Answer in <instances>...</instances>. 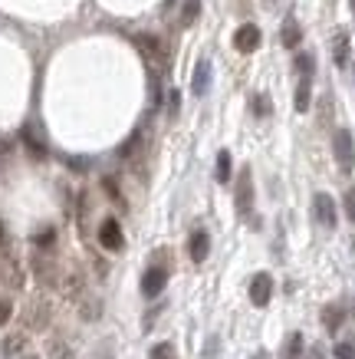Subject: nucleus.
I'll return each instance as SVG.
<instances>
[{
    "instance_id": "nucleus-1",
    "label": "nucleus",
    "mask_w": 355,
    "mask_h": 359,
    "mask_svg": "<svg viewBox=\"0 0 355 359\" xmlns=\"http://www.w3.org/2000/svg\"><path fill=\"white\" fill-rule=\"evenodd\" d=\"M33 277L43 287H56L60 283V264H56L53 250H43V248L33 250Z\"/></svg>"
},
{
    "instance_id": "nucleus-2",
    "label": "nucleus",
    "mask_w": 355,
    "mask_h": 359,
    "mask_svg": "<svg viewBox=\"0 0 355 359\" xmlns=\"http://www.w3.org/2000/svg\"><path fill=\"white\" fill-rule=\"evenodd\" d=\"M135 46H139L141 56H145L155 69H168V46H165V40L151 36V33H139V36H135Z\"/></svg>"
},
{
    "instance_id": "nucleus-3",
    "label": "nucleus",
    "mask_w": 355,
    "mask_h": 359,
    "mask_svg": "<svg viewBox=\"0 0 355 359\" xmlns=\"http://www.w3.org/2000/svg\"><path fill=\"white\" fill-rule=\"evenodd\" d=\"M0 283L4 287H11V290H20L23 287V271L17 257H13L11 244H0Z\"/></svg>"
},
{
    "instance_id": "nucleus-4",
    "label": "nucleus",
    "mask_w": 355,
    "mask_h": 359,
    "mask_svg": "<svg viewBox=\"0 0 355 359\" xmlns=\"http://www.w3.org/2000/svg\"><path fill=\"white\" fill-rule=\"evenodd\" d=\"M333 152H335V162L342 168L345 175L355 168V142H352V132L349 129H339L333 135Z\"/></svg>"
},
{
    "instance_id": "nucleus-5",
    "label": "nucleus",
    "mask_w": 355,
    "mask_h": 359,
    "mask_svg": "<svg viewBox=\"0 0 355 359\" xmlns=\"http://www.w3.org/2000/svg\"><path fill=\"white\" fill-rule=\"evenodd\" d=\"M234 201H237V215L250 218V208H253V175H250V168H244V172L237 175Z\"/></svg>"
},
{
    "instance_id": "nucleus-6",
    "label": "nucleus",
    "mask_w": 355,
    "mask_h": 359,
    "mask_svg": "<svg viewBox=\"0 0 355 359\" xmlns=\"http://www.w3.org/2000/svg\"><path fill=\"white\" fill-rule=\"evenodd\" d=\"M99 244H102V250H112V254L125 248V234H122V224L116 218H106L99 224Z\"/></svg>"
},
{
    "instance_id": "nucleus-7",
    "label": "nucleus",
    "mask_w": 355,
    "mask_h": 359,
    "mask_svg": "<svg viewBox=\"0 0 355 359\" xmlns=\"http://www.w3.org/2000/svg\"><path fill=\"white\" fill-rule=\"evenodd\" d=\"M168 287V267H162V264H151L148 271H145V277H141V294L148 297H158Z\"/></svg>"
},
{
    "instance_id": "nucleus-8",
    "label": "nucleus",
    "mask_w": 355,
    "mask_h": 359,
    "mask_svg": "<svg viewBox=\"0 0 355 359\" xmlns=\"http://www.w3.org/2000/svg\"><path fill=\"white\" fill-rule=\"evenodd\" d=\"M270 297H273V277L267 271L253 273V280H250V304L253 306H267Z\"/></svg>"
},
{
    "instance_id": "nucleus-9",
    "label": "nucleus",
    "mask_w": 355,
    "mask_h": 359,
    "mask_svg": "<svg viewBox=\"0 0 355 359\" xmlns=\"http://www.w3.org/2000/svg\"><path fill=\"white\" fill-rule=\"evenodd\" d=\"M260 43H263V33H260L257 23H244V27L234 33V46L240 53H253V50H260Z\"/></svg>"
},
{
    "instance_id": "nucleus-10",
    "label": "nucleus",
    "mask_w": 355,
    "mask_h": 359,
    "mask_svg": "<svg viewBox=\"0 0 355 359\" xmlns=\"http://www.w3.org/2000/svg\"><path fill=\"white\" fill-rule=\"evenodd\" d=\"M312 215H316V221H319L323 228H335V201H333V195L319 191V195L312 198Z\"/></svg>"
},
{
    "instance_id": "nucleus-11",
    "label": "nucleus",
    "mask_w": 355,
    "mask_h": 359,
    "mask_svg": "<svg viewBox=\"0 0 355 359\" xmlns=\"http://www.w3.org/2000/svg\"><path fill=\"white\" fill-rule=\"evenodd\" d=\"M211 83H214V66H211V60H201V63L194 66V79H191L194 96H207Z\"/></svg>"
},
{
    "instance_id": "nucleus-12",
    "label": "nucleus",
    "mask_w": 355,
    "mask_h": 359,
    "mask_svg": "<svg viewBox=\"0 0 355 359\" xmlns=\"http://www.w3.org/2000/svg\"><path fill=\"white\" fill-rule=\"evenodd\" d=\"M188 250H191V261L194 264H204L207 254H211V238H207V231H191V241H188Z\"/></svg>"
},
{
    "instance_id": "nucleus-13",
    "label": "nucleus",
    "mask_w": 355,
    "mask_h": 359,
    "mask_svg": "<svg viewBox=\"0 0 355 359\" xmlns=\"http://www.w3.org/2000/svg\"><path fill=\"white\" fill-rule=\"evenodd\" d=\"M63 294L69 297V300H79V297L86 294V277H83V271H69L63 277Z\"/></svg>"
},
{
    "instance_id": "nucleus-14",
    "label": "nucleus",
    "mask_w": 355,
    "mask_h": 359,
    "mask_svg": "<svg viewBox=\"0 0 355 359\" xmlns=\"http://www.w3.org/2000/svg\"><path fill=\"white\" fill-rule=\"evenodd\" d=\"M46 320H50V304L36 300V304L27 310V330H43Z\"/></svg>"
},
{
    "instance_id": "nucleus-15",
    "label": "nucleus",
    "mask_w": 355,
    "mask_h": 359,
    "mask_svg": "<svg viewBox=\"0 0 355 359\" xmlns=\"http://www.w3.org/2000/svg\"><path fill=\"white\" fill-rule=\"evenodd\" d=\"M302 40V30H300V23L293 20V17H286L283 20V30H280V43L286 46V50H296Z\"/></svg>"
},
{
    "instance_id": "nucleus-16",
    "label": "nucleus",
    "mask_w": 355,
    "mask_h": 359,
    "mask_svg": "<svg viewBox=\"0 0 355 359\" xmlns=\"http://www.w3.org/2000/svg\"><path fill=\"white\" fill-rule=\"evenodd\" d=\"M342 323H345V310H342V304H329L323 310V327L329 330V333H335V330H342Z\"/></svg>"
},
{
    "instance_id": "nucleus-17",
    "label": "nucleus",
    "mask_w": 355,
    "mask_h": 359,
    "mask_svg": "<svg viewBox=\"0 0 355 359\" xmlns=\"http://www.w3.org/2000/svg\"><path fill=\"white\" fill-rule=\"evenodd\" d=\"M312 102V79L300 76V86H296V96H293V106H296V112H306Z\"/></svg>"
},
{
    "instance_id": "nucleus-18",
    "label": "nucleus",
    "mask_w": 355,
    "mask_h": 359,
    "mask_svg": "<svg viewBox=\"0 0 355 359\" xmlns=\"http://www.w3.org/2000/svg\"><path fill=\"white\" fill-rule=\"evenodd\" d=\"M79 316L83 320H99V313H102V304H99V297H89V294H83L79 300Z\"/></svg>"
},
{
    "instance_id": "nucleus-19",
    "label": "nucleus",
    "mask_w": 355,
    "mask_h": 359,
    "mask_svg": "<svg viewBox=\"0 0 355 359\" xmlns=\"http://www.w3.org/2000/svg\"><path fill=\"white\" fill-rule=\"evenodd\" d=\"M0 349H4V356H20V353H23V349H27V333H23V330H20V333H11V337H7V339H4V346H0Z\"/></svg>"
},
{
    "instance_id": "nucleus-20",
    "label": "nucleus",
    "mask_w": 355,
    "mask_h": 359,
    "mask_svg": "<svg viewBox=\"0 0 355 359\" xmlns=\"http://www.w3.org/2000/svg\"><path fill=\"white\" fill-rule=\"evenodd\" d=\"M280 359H302V337L300 333H290L286 343L280 349Z\"/></svg>"
},
{
    "instance_id": "nucleus-21",
    "label": "nucleus",
    "mask_w": 355,
    "mask_h": 359,
    "mask_svg": "<svg viewBox=\"0 0 355 359\" xmlns=\"http://www.w3.org/2000/svg\"><path fill=\"white\" fill-rule=\"evenodd\" d=\"M333 56H335V66H345V63H349V36H345V33H335Z\"/></svg>"
},
{
    "instance_id": "nucleus-22",
    "label": "nucleus",
    "mask_w": 355,
    "mask_h": 359,
    "mask_svg": "<svg viewBox=\"0 0 355 359\" xmlns=\"http://www.w3.org/2000/svg\"><path fill=\"white\" fill-rule=\"evenodd\" d=\"M293 66H296V73L306 76V79H312V73H316V60H312V53H296Z\"/></svg>"
},
{
    "instance_id": "nucleus-23",
    "label": "nucleus",
    "mask_w": 355,
    "mask_h": 359,
    "mask_svg": "<svg viewBox=\"0 0 355 359\" xmlns=\"http://www.w3.org/2000/svg\"><path fill=\"white\" fill-rule=\"evenodd\" d=\"M197 13H201V0H184V7H181V17H178V23H181V27H191V23L197 20Z\"/></svg>"
},
{
    "instance_id": "nucleus-24",
    "label": "nucleus",
    "mask_w": 355,
    "mask_h": 359,
    "mask_svg": "<svg viewBox=\"0 0 355 359\" xmlns=\"http://www.w3.org/2000/svg\"><path fill=\"white\" fill-rule=\"evenodd\" d=\"M23 145H27V152L33 155V158H46V145L40 139H36V135H33L30 129L23 132Z\"/></svg>"
},
{
    "instance_id": "nucleus-25",
    "label": "nucleus",
    "mask_w": 355,
    "mask_h": 359,
    "mask_svg": "<svg viewBox=\"0 0 355 359\" xmlns=\"http://www.w3.org/2000/svg\"><path fill=\"white\" fill-rule=\"evenodd\" d=\"M214 178L221 185H227V178H230V152H217V172Z\"/></svg>"
},
{
    "instance_id": "nucleus-26",
    "label": "nucleus",
    "mask_w": 355,
    "mask_h": 359,
    "mask_svg": "<svg viewBox=\"0 0 355 359\" xmlns=\"http://www.w3.org/2000/svg\"><path fill=\"white\" fill-rule=\"evenodd\" d=\"M50 356L53 359H73V346L66 343V339H50Z\"/></svg>"
},
{
    "instance_id": "nucleus-27",
    "label": "nucleus",
    "mask_w": 355,
    "mask_h": 359,
    "mask_svg": "<svg viewBox=\"0 0 355 359\" xmlns=\"http://www.w3.org/2000/svg\"><path fill=\"white\" fill-rule=\"evenodd\" d=\"M53 241H56V231L53 228H46V231H40V234H33V244H36V248H43V250H53Z\"/></svg>"
},
{
    "instance_id": "nucleus-28",
    "label": "nucleus",
    "mask_w": 355,
    "mask_h": 359,
    "mask_svg": "<svg viewBox=\"0 0 355 359\" xmlns=\"http://www.w3.org/2000/svg\"><path fill=\"white\" fill-rule=\"evenodd\" d=\"M102 188H106V195L112 198L118 208H125V198H122V191H118V185L112 182V178H102Z\"/></svg>"
},
{
    "instance_id": "nucleus-29",
    "label": "nucleus",
    "mask_w": 355,
    "mask_h": 359,
    "mask_svg": "<svg viewBox=\"0 0 355 359\" xmlns=\"http://www.w3.org/2000/svg\"><path fill=\"white\" fill-rule=\"evenodd\" d=\"M335 359H355V343H352V339L335 343Z\"/></svg>"
},
{
    "instance_id": "nucleus-30",
    "label": "nucleus",
    "mask_w": 355,
    "mask_h": 359,
    "mask_svg": "<svg viewBox=\"0 0 355 359\" xmlns=\"http://www.w3.org/2000/svg\"><path fill=\"white\" fill-rule=\"evenodd\" d=\"M148 359H174V346H172V343H158V346L151 349Z\"/></svg>"
},
{
    "instance_id": "nucleus-31",
    "label": "nucleus",
    "mask_w": 355,
    "mask_h": 359,
    "mask_svg": "<svg viewBox=\"0 0 355 359\" xmlns=\"http://www.w3.org/2000/svg\"><path fill=\"white\" fill-rule=\"evenodd\" d=\"M178 109H181V93H178V89H172V93H168V116H178Z\"/></svg>"
},
{
    "instance_id": "nucleus-32",
    "label": "nucleus",
    "mask_w": 355,
    "mask_h": 359,
    "mask_svg": "<svg viewBox=\"0 0 355 359\" xmlns=\"http://www.w3.org/2000/svg\"><path fill=\"white\" fill-rule=\"evenodd\" d=\"M253 109H257V116H270V99L263 96V93L253 96Z\"/></svg>"
},
{
    "instance_id": "nucleus-33",
    "label": "nucleus",
    "mask_w": 355,
    "mask_h": 359,
    "mask_svg": "<svg viewBox=\"0 0 355 359\" xmlns=\"http://www.w3.org/2000/svg\"><path fill=\"white\" fill-rule=\"evenodd\" d=\"M11 316H13V304L7 300V297H0V327H4Z\"/></svg>"
},
{
    "instance_id": "nucleus-34",
    "label": "nucleus",
    "mask_w": 355,
    "mask_h": 359,
    "mask_svg": "<svg viewBox=\"0 0 355 359\" xmlns=\"http://www.w3.org/2000/svg\"><path fill=\"white\" fill-rule=\"evenodd\" d=\"M345 215H349V221H355V188L345 191Z\"/></svg>"
},
{
    "instance_id": "nucleus-35",
    "label": "nucleus",
    "mask_w": 355,
    "mask_h": 359,
    "mask_svg": "<svg viewBox=\"0 0 355 359\" xmlns=\"http://www.w3.org/2000/svg\"><path fill=\"white\" fill-rule=\"evenodd\" d=\"M96 359H112V343H102L96 353Z\"/></svg>"
},
{
    "instance_id": "nucleus-36",
    "label": "nucleus",
    "mask_w": 355,
    "mask_h": 359,
    "mask_svg": "<svg viewBox=\"0 0 355 359\" xmlns=\"http://www.w3.org/2000/svg\"><path fill=\"white\" fill-rule=\"evenodd\" d=\"M309 359H326V356H323V349H312V353H309Z\"/></svg>"
},
{
    "instance_id": "nucleus-37",
    "label": "nucleus",
    "mask_w": 355,
    "mask_h": 359,
    "mask_svg": "<svg viewBox=\"0 0 355 359\" xmlns=\"http://www.w3.org/2000/svg\"><path fill=\"white\" fill-rule=\"evenodd\" d=\"M20 359H40V356H20Z\"/></svg>"
},
{
    "instance_id": "nucleus-38",
    "label": "nucleus",
    "mask_w": 355,
    "mask_h": 359,
    "mask_svg": "<svg viewBox=\"0 0 355 359\" xmlns=\"http://www.w3.org/2000/svg\"><path fill=\"white\" fill-rule=\"evenodd\" d=\"M257 359H263V353H260V356H257Z\"/></svg>"
},
{
    "instance_id": "nucleus-39",
    "label": "nucleus",
    "mask_w": 355,
    "mask_h": 359,
    "mask_svg": "<svg viewBox=\"0 0 355 359\" xmlns=\"http://www.w3.org/2000/svg\"><path fill=\"white\" fill-rule=\"evenodd\" d=\"M352 4H355V0H352Z\"/></svg>"
}]
</instances>
